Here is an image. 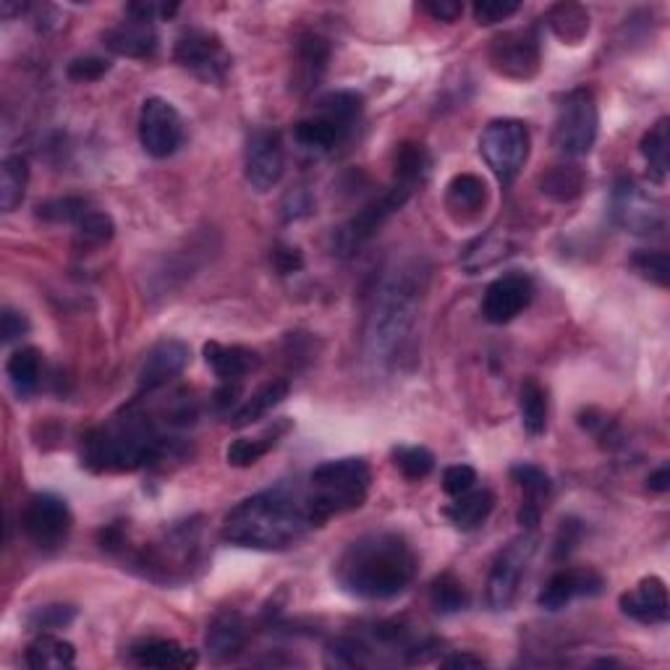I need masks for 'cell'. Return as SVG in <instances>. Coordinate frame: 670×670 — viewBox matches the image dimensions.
Wrapping results in <instances>:
<instances>
[{
  "label": "cell",
  "mask_w": 670,
  "mask_h": 670,
  "mask_svg": "<svg viewBox=\"0 0 670 670\" xmlns=\"http://www.w3.org/2000/svg\"><path fill=\"white\" fill-rule=\"evenodd\" d=\"M111 71V60L107 58H98V56H87V58H77L69 64V79L73 81H98L103 79L105 73Z\"/></svg>",
  "instance_id": "49"
},
{
  "label": "cell",
  "mask_w": 670,
  "mask_h": 670,
  "mask_svg": "<svg viewBox=\"0 0 670 670\" xmlns=\"http://www.w3.org/2000/svg\"><path fill=\"white\" fill-rule=\"evenodd\" d=\"M477 485V472L472 469L469 464H453L443 472V490L448 492L451 498L464 496V492L474 490Z\"/></svg>",
  "instance_id": "48"
},
{
  "label": "cell",
  "mask_w": 670,
  "mask_h": 670,
  "mask_svg": "<svg viewBox=\"0 0 670 670\" xmlns=\"http://www.w3.org/2000/svg\"><path fill=\"white\" fill-rule=\"evenodd\" d=\"M519 9L521 3H516V0H477V3L472 5V13L474 22L479 26H492L511 19Z\"/></svg>",
  "instance_id": "47"
},
{
  "label": "cell",
  "mask_w": 670,
  "mask_h": 670,
  "mask_svg": "<svg viewBox=\"0 0 670 670\" xmlns=\"http://www.w3.org/2000/svg\"><path fill=\"white\" fill-rule=\"evenodd\" d=\"M92 205L81 197H60L43 202L37 207V218H43L47 223H66V226H77V223L90 213Z\"/></svg>",
  "instance_id": "43"
},
{
  "label": "cell",
  "mask_w": 670,
  "mask_h": 670,
  "mask_svg": "<svg viewBox=\"0 0 670 670\" xmlns=\"http://www.w3.org/2000/svg\"><path fill=\"white\" fill-rule=\"evenodd\" d=\"M647 487L652 492H668L670 490V466L662 464L660 469H655L647 477Z\"/></svg>",
  "instance_id": "55"
},
{
  "label": "cell",
  "mask_w": 670,
  "mask_h": 670,
  "mask_svg": "<svg viewBox=\"0 0 670 670\" xmlns=\"http://www.w3.org/2000/svg\"><path fill=\"white\" fill-rule=\"evenodd\" d=\"M422 11L430 13L435 22L453 24L464 13V5L456 0H430V3H422Z\"/></svg>",
  "instance_id": "52"
},
{
  "label": "cell",
  "mask_w": 670,
  "mask_h": 670,
  "mask_svg": "<svg viewBox=\"0 0 670 670\" xmlns=\"http://www.w3.org/2000/svg\"><path fill=\"white\" fill-rule=\"evenodd\" d=\"M30 184V162L24 155H9L0 166V209L13 213L24 202Z\"/></svg>",
  "instance_id": "34"
},
{
  "label": "cell",
  "mask_w": 670,
  "mask_h": 670,
  "mask_svg": "<svg viewBox=\"0 0 670 670\" xmlns=\"http://www.w3.org/2000/svg\"><path fill=\"white\" fill-rule=\"evenodd\" d=\"M291 385L288 381H273L265 383L260 390H254L241 406H236L231 415V428H247V424L260 422L262 417H268L283 398L288 396Z\"/></svg>",
  "instance_id": "31"
},
{
  "label": "cell",
  "mask_w": 670,
  "mask_h": 670,
  "mask_svg": "<svg viewBox=\"0 0 670 670\" xmlns=\"http://www.w3.org/2000/svg\"><path fill=\"white\" fill-rule=\"evenodd\" d=\"M579 537H581V526H579V521L566 519L564 524H560L558 537H555V555H558V558H564V555L571 553L574 547H577Z\"/></svg>",
  "instance_id": "53"
},
{
  "label": "cell",
  "mask_w": 670,
  "mask_h": 670,
  "mask_svg": "<svg viewBox=\"0 0 670 670\" xmlns=\"http://www.w3.org/2000/svg\"><path fill=\"white\" fill-rule=\"evenodd\" d=\"M632 265L636 273H639L641 277H647L649 283H655V286L666 288L670 283V260H668V252H662V249H641V252L634 254Z\"/></svg>",
  "instance_id": "45"
},
{
  "label": "cell",
  "mask_w": 670,
  "mask_h": 670,
  "mask_svg": "<svg viewBox=\"0 0 670 670\" xmlns=\"http://www.w3.org/2000/svg\"><path fill=\"white\" fill-rule=\"evenodd\" d=\"M173 58L181 69L205 84H223L234 66L231 53L226 50L223 39L215 32L197 30V26L181 32V37L175 39Z\"/></svg>",
  "instance_id": "9"
},
{
  "label": "cell",
  "mask_w": 670,
  "mask_h": 670,
  "mask_svg": "<svg viewBox=\"0 0 670 670\" xmlns=\"http://www.w3.org/2000/svg\"><path fill=\"white\" fill-rule=\"evenodd\" d=\"M5 375L13 394L19 398H30L39 388V377H43V356L37 349L24 347L16 349L5 362Z\"/></svg>",
  "instance_id": "32"
},
{
  "label": "cell",
  "mask_w": 670,
  "mask_h": 670,
  "mask_svg": "<svg viewBox=\"0 0 670 670\" xmlns=\"http://www.w3.org/2000/svg\"><path fill=\"white\" fill-rule=\"evenodd\" d=\"M492 509H496V496L490 490H469L453 500L451 506H445L443 513L456 530L472 532L485 524Z\"/></svg>",
  "instance_id": "27"
},
{
  "label": "cell",
  "mask_w": 670,
  "mask_h": 670,
  "mask_svg": "<svg viewBox=\"0 0 670 670\" xmlns=\"http://www.w3.org/2000/svg\"><path fill=\"white\" fill-rule=\"evenodd\" d=\"M288 430H291L288 419H281V422H277L275 428L265 430V432H262V435L234 440V443L228 445V451H226L228 464L236 466V469H247V466H254L262 456H268V453L275 448L277 440L286 435Z\"/></svg>",
  "instance_id": "29"
},
{
  "label": "cell",
  "mask_w": 670,
  "mask_h": 670,
  "mask_svg": "<svg viewBox=\"0 0 670 670\" xmlns=\"http://www.w3.org/2000/svg\"><path fill=\"white\" fill-rule=\"evenodd\" d=\"M445 205L462 218H477L487 207V184L474 173L453 175L445 192Z\"/></svg>",
  "instance_id": "28"
},
{
  "label": "cell",
  "mask_w": 670,
  "mask_h": 670,
  "mask_svg": "<svg viewBox=\"0 0 670 670\" xmlns=\"http://www.w3.org/2000/svg\"><path fill=\"white\" fill-rule=\"evenodd\" d=\"M166 451L152 417L137 404L121 409L84 440V464L94 472H134Z\"/></svg>",
  "instance_id": "4"
},
{
  "label": "cell",
  "mask_w": 670,
  "mask_h": 670,
  "mask_svg": "<svg viewBox=\"0 0 670 670\" xmlns=\"http://www.w3.org/2000/svg\"><path fill=\"white\" fill-rule=\"evenodd\" d=\"M602 587H605V579L592 568H564V571L553 574L543 592L537 594V605L543 611L555 613L577 598H594L602 592Z\"/></svg>",
  "instance_id": "19"
},
{
  "label": "cell",
  "mask_w": 670,
  "mask_h": 670,
  "mask_svg": "<svg viewBox=\"0 0 670 670\" xmlns=\"http://www.w3.org/2000/svg\"><path fill=\"white\" fill-rule=\"evenodd\" d=\"M77 618V611L69 605H39L26 615V626L32 628V632H56V628H66L71 624V621Z\"/></svg>",
  "instance_id": "46"
},
{
  "label": "cell",
  "mask_w": 670,
  "mask_h": 670,
  "mask_svg": "<svg viewBox=\"0 0 670 670\" xmlns=\"http://www.w3.org/2000/svg\"><path fill=\"white\" fill-rule=\"evenodd\" d=\"M249 626L239 613H223L207 632V652L215 662L234 660L247 647Z\"/></svg>",
  "instance_id": "25"
},
{
  "label": "cell",
  "mask_w": 670,
  "mask_h": 670,
  "mask_svg": "<svg viewBox=\"0 0 670 670\" xmlns=\"http://www.w3.org/2000/svg\"><path fill=\"white\" fill-rule=\"evenodd\" d=\"M24 660L26 666L35 670H64L73 666V660H77V649H73L71 641L58 639V636L45 632L26 647Z\"/></svg>",
  "instance_id": "30"
},
{
  "label": "cell",
  "mask_w": 670,
  "mask_h": 670,
  "mask_svg": "<svg viewBox=\"0 0 670 670\" xmlns=\"http://www.w3.org/2000/svg\"><path fill=\"white\" fill-rule=\"evenodd\" d=\"M550 26L555 30V35L566 43H579L581 37L590 32V16L581 5L574 3H560L550 11Z\"/></svg>",
  "instance_id": "40"
},
{
  "label": "cell",
  "mask_w": 670,
  "mask_h": 670,
  "mask_svg": "<svg viewBox=\"0 0 670 670\" xmlns=\"http://www.w3.org/2000/svg\"><path fill=\"white\" fill-rule=\"evenodd\" d=\"M103 45L111 53L124 58H152L158 53L160 37L155 32L152 22H145V19L128 16L121 24L107 30L103 35Z\"/></svg>",
  "instance_id": "21"
},
{
  "label": "cell",
  "mask_w": 670,
  "mask_h": 670,
  "mask_svg": "<svg viewBox=\"0 0 670 670\" xmlns=\"http://www.w3.org/2000/svg\"><path fill=\"white\" fill-rule=\"evenodd\" d=\"M534 294L532 277L524 273H509L500 275L498 281H492L485 291L482 299V315L487 322L492 325H506L524 313L530 307Z\"/></svg>",
  "instance_id": "17"
},
{
  "label": "cell",
  "mask_w": 670,
  "mask_h": 670,
  "mask_svg": "<svg viewBox=\"0 0 670 670\" xmlns=\"http://www.w3.org/2000/svg\"><path fill=\"white\" fill-rule=\"evenodd\" d=\"M509 249L511 247L506 239H500V236H487V239H479L477 243H472V247L466 249L464 268L469 270V275H474L477 270H485L503 260V257L509 254Z\"/></svg>",
  "instance_id": "42"
},
{
  "label": "cell",
  "mask_w": 670,
  "mask_h": 670,
  "mask_svg": "<svg viewBox=\"0 0 670 670\" xmlns=\"http://www.w3.org/2000/svg\"><path fill=\"white\" fill-rule=\"evenodd\" d=\"M534 537L532 532H524L521 537L513 540V543L500 550L496 558V564L490 568V577H487V605L492 611H509L516 600L521 579H524L526 566H530L532 555H534Z\"/></svg>",
  "instance_id": "13"
},
{
  "label": "cell",
  "mask_w": 670,
  "mask_h": 670,
  "mask_svg": "<svg viewBox=\"0 0 670 670\" xmlns=\"http://www.w3.org/2000/svg\"><path fill=\"white\" fill-rule=\"evenodd\" d=\"M0 333H3V343L19 341V338L30 333V320H26L24 313H19V309L5 307L3 320H0Z\"/></svg>",
  "instance_id": "50"
},
{
  "label": "cell",
  "mask_w": 670,
  "mask_h": 670,
  "mask_svg": "<svg viewBox=\"0 0 670 670\" xmlns=\"http://www.w3.org/2000/svg\"><path fill=\"white\" fill-rule=\"evenodd\" d=\"M286 173V150L275 128H254L243 150V175L254 192L265 194L281 184Z\"/></svg>",
  "instance_id": "15"
},
{
  "label": "cell",
  "mask_w": 670,
  "mask_h": 670,
  "mask_svg": "<svg viewBox=\"0 0 670 670\" xmlns=\"http://www.w3.org/2000/svg\"><path fill=\"white\" fill-rule=\"evenodd\" d=\"M317 113H322V116H328L330 121H336V124H341L343 128H354V124L362 116L364 111V98L359 92L351 90H338L325 94V98L317 103L315 107Z\"/></svg>",
  "instance_id": "37"
},
{
  "label": "cell",
  "mask_w": 670,
  "mask_h": 670,
  "mask_svg": "<svg viewBox=\"0 0 670 670\" xmlns=\"http://www.w3.org/2000/svg\"><path fill=\"white\" fill-rule=\"evenodd\" d=\"M71 524L73 516L69 503L64 498L50 496V492L32 496L30 503L24 506L22 530L30 537V543L37 545L39 550H58L69 540Z\"/></svg>",
  "instance_id": "12"
},
{
  "label": "cell",
  "mask_w": 670,
  "mask_h": 670,
  "mask_svg": "<svg viewBox=\"0 0 670 670\" xmlns=\"http://www.w3.org/2000/svg\"><path fill=\"white\" fill-rule=\"evenodd\" d=\"M611 215L618 228L632 236H662L668 228V209L658 194L634 179H621L611 194Z\"/></svg>",
  "instance_id": "8"
},
{
  "label": "cell",
  "mask_w": 670,
  "mask_h": 670,
  "mask_svg": "<svg viewBox=\"0 0 670 670\" xmlns=\"http://www.w3.org/2000/svg\"><path fill=\"white\" fill-rule=\"evenodd\" d=\"M113 234H116V226H113L111 215L94 207L77 223V241L84 247H103L113 239Z\"/></svg>",
  "instance_id": "44"
},
{
  "label": "cell",
  "mask_w": 670,
  "mask_h": 670,
  "mask_svg": "<svg viewBox=\"0 0 670 670\" xmlns=\"http://www.w3.org/2000/svg\"><path fill=\"white\" fill-rule=\"evenodd\" d=\"M128 658L141 668H194L197 666V652L181 647L173 639H147L128 649Z\"/></svg>",
  "instance_id": "24"
},
{
  "label": "cell",
  "mask_w": 670,
  "mask_h": 670,
  "mask_svg": "<svg viewBox=\"0 0 670 670\" xmlns=\"http://www.w3.org/2000/svg\"><path fill=\"white\" fill-rule=\"evenodd\" d=\"M419 558L396 532H370L354 540L336 560V581L359 600H394L417 579Z\"/></svg>",
  "instance_id": "3"
},
{
  "label": "cell",
  "mask_w": 670,
  "mask_h": 670,
  "mask_svg": "<svg viewBox=\"0 0 670 670\" xmlns=\"http://www.w3.org/2000/svg\"><path fill=\"white\" fill-rule=\"evenodd\" d=\"M519 409H521V424H524L526 435L532 438L543 435L547 430V394L534 377L521 383Z\"/></svg>",
  "instance_id": "35"
},
{
  "label": "cell",
  "mask_w": 670,
  "mask_h": 670,
  "mask_svg": "<svg viewBox=\"0 0 670 670\" xmlns=\"http://www.w3.org/2000/svg\"><path fill=\"white\" fill-rule=\"evenodd\" d=\"M330 45L320 35H307L299 39V69L304 77V87H313L322 71L328 69Z\"/></svg>",
  "instance_id": "39"
},
{
  "label": "cell",
  "mask_w": 670,
  "mask_h": 670,
  "mask_svg": "<svg viewBox=\"0 0 670 670\" xmlns=\"http://www.w3.org/2000/svg\"><path fill=\"white\" fill-rule=\"evenodd\" d=\"M189 364V347L179 338H166V341L155 343L147 351L145 362H141L137 383L141 394H155L158 388H166L168 383L175 381Z\"/></svg>",
  "instance_id": "18"
},
{
  "label": "cell",
  "mask_w": 670,
  "mask_h": 670,
  "mask_svg": "<svg viewBox=\"0 0 670 670\" xmlns=\"http://www.w3.org/2000/svg\"><path fill=\"white\" fill-rule=\"evenodd\" d=\"M430 605L440 615H456L469 607V592H466L462 581L453 579L451 574H443V577L432 581Z\"/></svg>",
  "instance_id": "38"
},
{
  "label": "cell",
  "mask_w": 670,
  "mask_h": 670,
  "mask_svg": "<svg viewBox=\"0 0 670 670\" xmlns=\"http://www.w3.org/2000/svg\"><path fill=\"white\" fill-rule=\"evenodd\" d=\"M511 477L519 485L521 496H524V503H521L519 511V524L526 532H534L540 524V516H543V503L550 496V477L534 464H516L511 469Z\"/></svg>",
  "instance_id": "22"
},
{
  "label": "cell",
  "mask_w": 670,
  "mask_h": 670,
  "mask_svg": "<svg viewBox=\"0 0 670 670\" xmlns=\"http://www.w3.org/2000/svg\"><path fill=\"white\" fill-rule=\"evenodd\" d=\"M370 482L372 474L364 458H338L315 466L304 487L315 524L322 526L328 519L359 509L367 500Z\"/></svg>",
  "instance_id": "5"
},
{
  "label": "cell",
  "mask_w": 670,
  "mask_h": 670,
  "mask_svg": "<svg viewBox=\"0 0 670 670\" xmlns=\"http://www.w3.org/2000/svg\"><path fill=\"white\" fill-rule=\"evenodd\" d=\"M273 265L281 275L299 273V270L304 268V257L296 247H288V243H277L275 252H273Z\"/></svg>",
  "instance_id": "51"
},
{
  "label": "cell",
  "mask_w": 670,
  "mask_h": 670,
  "mask_svg": "<svg viewBox=\"0 0 670 670\" xmlns=\"http://www.w3.org/2000/svg\"><path fill=\"white\" fill-rule=\"evenodd\" d=\"M532 137L530 128L519 118H500L485 126L479 137V155L487 162L492 175L503 186L513 184V179L521 173V168L530 160Z\"/></svg>",
  "instance_id": "7"
},
{
  "label": "cell",
  "mask_w": 670,
  "mask_h": 670,
  "mask_svg": "<svg viewBox=\"0 0 670 670\" xmlns=\"http://www.w3.org/2000/svg\"><path fill=\"white\" fill-rule=\"evenodd\" d=\"M492 69L509 79H530L540 69V37L534 30H513L490 47Z\"/></svg>",
  "instance_id": "16"
},
{
  "label": "cell",
  "mask_w": 670,
  "mask_h": 670,
  "mask_svg": "<svg viewBox=\"0 0 670 670\" xmlns=\"http://www.w3.org/2000/svg\"><path fill=\"white\" fill-rule=\"evenodd\" d=\"M641 155H645L649 175L655 184H662L670 168V118H658L655 126L641 137Z\"/></svg>",
  "instance_id": "33"
},
{
  "label": "cell",
  "mask_w": 670,
  "mask_h": 670,
  "mask_svg": "<svg viewBox=\"0 0 670 670\" xmlns=\"http://www.w3.org/2000/svg\"><path fill=\"white\" fill-rule=\"evenodd\" d=\"M200 558V540L197 526L181 524L173 526L160 543H155L150 550L139 555V566L145 568V577L158 579V571H162V581H173L179 571H189Z\"/></svg>",
  "instance_id": "14"
},
{
  "label": "cell",
  "mask_w": 670,
  "mask_h": 670,
  "mask_svg": "<svg viewBox=\"0 0 670 670\" xmlns=\"http://www.w3.org/2000/svg\"><path fill=\"white\" fill-rule=\"evenodd\" d=\"M186 126L181 113L162 98H147L139 111V141L155 160H166L181 150Z\"/></svg>",
  "instance_id": "10"
},
{
  "label": "cell",
  "mask_w": 670,
  "mask_h": 670,
  "mask_svg": "<svg viewBox=\"0 0 670 670\" xmlns=\"http://www.w3.org/2000/svg\"><path fill=\"white\" fill-rule=\"evenodd\" d=\"M207 367L218 375L220 383H241L260 367V354L247 347H226V343H205Z\"/></svg>",
  "instance_id": "23"
},
{
  "label": "cell",
  "mask_w": 670,
  "mask_h": 670,
  "mask_svg": "<svg viewBox=\"0 0 670 670\" xmlns=\"http://www.w3.org/2000/svg\"><path fill=\"white\" fill-rule=\"evenodd\" d=\"M587 175L579 166H553L550 171L540 175V192L555 202H571L581 194Z\"/></svg>",
  "instance_id": "36"
},
{
  "label": "cell",
  "mask_w": 670,
  "mask_h": 670,
  "mask_svg": "<svg viewBox=\"0 0 670 670\" xmlns=\"http://www.w3.org/2000/svg\"><path fill=\"white\" fill-rule=\"evenodd\" d=\"M390 456H394L396 469L406 479H411V482H419V479H424L435 469V456H432V451L422 448V445H398Z\"/></svg>",
  "instance_id": "41"
},
{
  "label": "cell",
  "mask_w": 670,
  "mask_h": 670,
  "mask_svg": "<svg viewBox=\"0 0 670 670\" xmlns=\"http://www.w3.org/2000/svg\"><path fill=\"white\" fill-rule=\"evenodd\" d=\"M428 286L430 265L422 257L396 260L383 273L364 328V351L375 367H394L406 356V349L415 341Z\"/></svg>",
  "instance_id": "1"
},
{
  "label": "cell",
  "mask_w": 670,
  "mask_h": 670,
  "mask_svg": "<svg viewBox=\"0 0 670 670\" xmlns=\"http://www.w3.org/2000/svg\"><path fill=\"white\" fill-rule=\"evenodd\" d=\"M440 666L443 668H485V660L477 658V655H472V652H462V655H448L445 660H440Z\"/></svg>",
  "instance_id": "54"
},
{
  "label": "cell",
  "mask_w": 670,
  "mask_h": 670,
  "mask_svg": "<svg viewBox=\"0 0 670 670\" xmlns=\"http://www.w3.org/2000/svg\"><path fill=\"white\" fill-rule=\"evenodd\" d=\"M24 11H26V3H11V0H3V3H0V13H3L5 22L16 16V13H24Z\"/></svg>",
  "instance_id": "56"
},
{
  "label": "cell",
  "mask_w": 670,
  "mask_h": 670,
  "mask_svg": "<svg viewBox=\"0 0 670 670\" xmlns=\"http://www.w3.org/2000/svg\"><path fill=\"white\" fill-rule=\"evenodd\" d=\"M417 189L419 186L409 184V181L394 179V184L385 189L381 197L372 200L364 209H359L354 218L341 228V236H338V247H341V252L351 254L354 249L362 247L364 241H370L372 236L385 226V220H388L390 215H396L398 209L411 200V194H415Z\"/></svg>",
  "instance_id": "11"
},
{
  "label": "cell",
  "mask_w": 670,
  "mask_h": 670,
  "mask_svg": "<svg viewBox=\"0 0 670 670\" xmlns=\"http://www.w3.org/2000/svg\"><path fill=\"white\" fill-rule=\"evenodd\" d=\"M600 132L598 100L592 90H574L560 100L553 124V145L566 158L590 155Z\"/></svg>",
  "instance_id": "6"
},
{
  "label": "cell",
  "mask_w": 670,
  "mask_h": 670,
  "mask_svg": "<svg viewBox=\"0 0 670 670\" xmlns=\"http://www.w3.org/2000/svg\"><path fill=\"white\" fill-rule=\"evenodd\" d=\"M304 487L277 485L241 500L223 521V540L247 550H288L315 530Z\"/></svg>",
  "instance_id": "2"
},
{
  "label": "cell",
  "mask_w": 670,
  "mask_h": 670,
  "mask_svg": "<svg viewBox=\"0 0 670 670\" xmlns=\"http://www.w3.org/2000/svg\"><path fill=\"white\" fill-rule=\"evenodd\" d=\"M618 607L626 618L636 621V624H645V626L668 624L670 602H668L666 581L660 577L641 579L634 590L621 594Z\"/></svg>",
  "instance_id": "20"
},
{
  "label": "cell",
  "mask_w": 670,
  "mask_h": 670,
  "mask_svg": "<svg viewBox=\"0 0 670 670\" xmlns=\"http://www.w3.org/2000/svg\"><path fill=\"white\" fill-rule=\"evenodd\" d=\"M347 137L349 128H343L341 124H336V121H330L317 111L294 126V141L307 152H330Z\"/></svg>",
  "instance_id": "26"
}]
</instances>
